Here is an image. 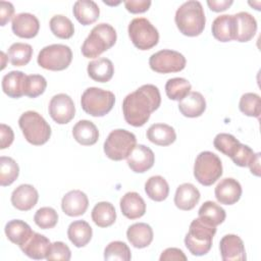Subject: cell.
<instances>
[{
	"label": "cell",
	"instance_id": "obj_42",
	"mask_svg": "<svg viewBox=\"0 0 261 261\" xmlns=\"http://www.w3.org/2000/svg\"><path fill=\"white\" fill-rule=\"evenodd\" d=\"M104 259L128 261L132 259V253L125 243L120 241H114L106 246L104 250Z\"/></svg>",
	"mask_w": 261,
	"mask_h": 261
},
{
	"label": "cell",
	"instance_id": "obj_31",
	"mask_svg": "<svg viewBox=\"0 0 261 261\" xmlns=\"http://www.w3.org/2000/svg\"><path fill=\"white\" fill-rule=\"evenodd\" d=\"M27 74L19 70H12L2 79V90L10 98H20L23 96L24 82Z\"/></svg>",
	"mask_w": 261,
	"mask_h": 261
},
{
	"label": "cell",
	"instance_id": "obj_45",
	"mask_svg": "<svg viewBox=\"0 0 261 261\" xmlns=\"http://www.w3.org/2000/svg\"><path fill=\"white\" fill-rule=\"evenodd\" d=\"M257 153H254V151L247 145L240 144L239 148L237 149L233 156L230 158L232 162L241 167H246L251 164V162L256 157Z\"/></svg>",
	"mask_w": 261,
	"mask_h": 261
},
{
	"label": "cell",
	"instance_id": "obj_51",
	"mask_svg": "<svg viewBox=\"0 0 261 261\" xmlns=\"http://www.w3.org/2000/svg\"><path fill=\"white\" fill-rule=\"evenodd\" d=\"M232 3H233L232 0H208L207 1V5L209 6L210 10H212L214 12L224 11Z\"/></svg>",
	"mask_w": 261,
	"mask_h": 261
},
{
	"label": "cell",
	"instance_id": "obj_6",
	"mask_svg": "<svg viewBox=\"0 0 261 261\" xmlns=\"http://www.w3.org/2000/svg\"><path fill=\"white\" fill-rule=\"evenodd\" d=\"M115 103L112 92L97 87H90L84 91L81 98L83 110L94 117H101L111 111Z\"/></svg>",
	"mask_w": 261,
	"mask_h": 261
},
{
	"label": "cell",
	"instance_id": "obj_23",
	"mask_svg": "<svg viewBox=\"0 0 261 261\" xmlns=\"http://www.w3.org/2000/svg\"><path fill=\"white\" fill-rule=\"evenodd\" d=\"M178 109L186 117H199L206 110V100L200 92H190L188 96L178 101Z\"/></svg>",
	"mask_w": 261,
	"mask_h": 261
},
{
	"label": "cell",
	"instance_id": "obj_2",
	"mask_svg": "<svg viewBox=\"0 0 261 261\" xmlns=\"http://www.w3.org/2000/svg\"><path fill=\"white\" fill-rule=\"evenodd\" d=\"M174 21L182 35L188 37L201 35L206 23L202 4L196 0H190L182 3L175 12Z\"/></svg>",
	"mask_w": 261,
	"mask_h": 261
},
{
	"label": "cell",
	"instance_id": "obj_30",
	"mask_svg": "<svg viewBox=\"0 0 261 261\" xmlns=\"http://www.w3.org/2000/svg\"><path fill=\"white\" fill-rule=\"evenodd\" d=\"M4 231L7 239L18 247L22 246L34 232L31 226L20 219H12L8 221L5 225Z\"/></svg>",
	"mask_w": 261,
	"mask_h": 261
},
{
	"label": "cell",
	"instance_id": "obj_34",
	"mask_svg": "<svg viewBox=\"0 0 261 261\" xmlns=\"http://www.w3.org/2000/svg\"><path fill=\"white\" fill-rule=\"evenodd\" d=\"M145 192L151 200L161 202L168 197L169 186L163 176L153 175L145 182Z\"/></svg>",
	"mask_w": 261,
	"mask_h": 261
},
{
	"label": "cell",
	"instance_id": "obj_49",
	"mask_svg": "<svg viewBox=\"0 0 261 261\" xmlns=\"http://www.w3.org/2000/svg\"><path fill=\"white\" fill-rule=\"evenodd\" d=\"M160 261H172V260H176V261H186L187 260V256L185 255V253L178 249V248H167L165 249L160 257H159Z\"/></svg>",
	"mask_w": 261,
	"mask_h": 261
},
{
	"label": "cell",
	"instance_id": "obj_52",
	"mask_svg": "<svg viewBox=\"0 0 261 261\" xmlns=\"http://www.w3.org/2000/svg\"><path fill=\"white\" fill-rule=\"evenodd\" d=\"M248 167L250 168V171L254 175L260 176V153L256 154V157L254 158V160L251 162V164Z\"/></svg>",
	"mask_w": 261,
	"mask_h": 261
},
{
	"label": "cell",
	"instance_id": "obj_53",
	"mask_svg": "<svg viewBox=\"0 0 261 261\" xmlns=\"http://www.w3.org/2000/svg\"><path fill=\"white\" fill-rule=\"evenodd\" d=\"M1 57H2V60H3V62H2V67H1V69H3V68L5 67V59H6V57H5V54H4V52H1Z\"/></svg>",
	"mask_w": 261,
	"mask_h": 261
},
{
	"label": "cell",
	"instance_id": "obj_14",
	"mask_svg": "<svg viewBox=\"0 0 261 261\" xmlns=\"http://www.w3.org/2000/svg\"><path fill=\"white\" fill-rule=\"evenodd\" d=\"M11 29L15 36L24 39H32L38 35L40 22L36 15L29 12H21L13 16Z\"/></svg>",
	"mask_w": 261,
	"mask_h": 261
},
{
	"label": "cell",
	"instance_id": "obj_20",
	"mask_svg": "<svg viewBox=\"0 0 261 261\" xmlns=\"http://www.w3.org/2000/svg\"><path fill=\"white\" fill-rule=\"evenodd\" d=\"M211 31L213 37L220 42L236 40L237 23L234 15L222 14L217 16L212 22Z\"/></svg>",
	"mask_w": 261,
	"mask_h": 261
},
{
	"label": "cell",
	"instance_id": "obj_43",
	"mask_svg": "<svg viewBox=\"0 0 261 261\" xmlns=\"http://www.w3.org/2000/svg\"><path fill=\"white\" fill-rule=\"evenodd\" d=\"M47 87L46 79L41 74L27 75L24 82L23 95L30 98H37L42 95Z\"/></svg>",
	"mask_w": 261,
	"mask_h": 261
},
{
	"label": "cell",
	"instance_id": "obj_9",
	"mask_svg": "<svg viewBox=\"0 0 261 261\" xmlns=\"http://www.w3.org/2000/svg\"><path fill=\"white\" fill-rule=\"evenodd\" d=\"M127 32L132 43L139 50H150L158 44L159 33L145 17L134 18L128 24Z\"/></svg>",
	"mask_w": 261,
	"mask_h": 261
},
{
	"label": "cell",
	"instance_id": "obj_17",
	"mask_svg": "<svg viewBox=\"0 0 261 261\" xmlns=\"http://www.w3.org/2000/svg\"><path fill=\"white\" fill-rule=\"evenodd\" d=\"M89 206L88 196L81 190H72L66 193L61 200L62 211L71 217L83 215Z\"/></svg>",
	"mask_w": 261,
	"mask_h": 261
},
{
	"label": "cell",
	"instance_id": "obj_15",
	"mask_svg": "<svg viewBox=\"0 0 261 261\" xmlns=\"http://www.w3.org/2000/svg\"><path fill=\"white\" fill-rule=\"evenodd\" d=\"M128 167L136 173H143L154 165L155 155L153 151L145 145H136L126 158Z\"/></svg>",
	"mask_w": 261,
	"mask_h": 261
},
{
	"label": "cell",
	"instance_id": "obj_27",
	"mask_svg": "<svg viewBox=\"0 0 261 261\" xmlns=\"http://www.w3.org/2000/svg\"><path fill=\"white\" fill-rule=\"evenodd\" d=\"M72 136L79 144L83 146H92L96 144L99 139V130L92 121L82 119L73 125Z\"/></svg>",
	"mask_w": 261,
	"mask_h": 261
},
{
	"label": "cell",
	"instance_id": "obj_4",
	"mask_svg": "<svg viewBox=\"0 0 261 261\" xmlns=\"http://www.w3.org/2000/svg\"><path fill=\"white\" fill-rule=\"evenodd\" d=\"M215 233L216 226L198 217L190 224L189 231L185 237V245L194 256L206 255L212 247V240Z\"/></svg>",
	"mask_w": 261,
	"mask_h": 261
},
{
	"label": "cell",
	"instance_id": "obj_18",
	"mask_svg": "<svg viewBox=\"0 0 261 261\" xmlns=\"http://www.w3.org/2000/svg\"><path fill=\"white\" fill-rule=\"evenodd\" d=\"M39 200L38 191L29 184L18 186L11 194V204L19 211H29Z\"/></svg>",
	"mask_w": 261,
	"mask_h": 261
},
{
	"label": "cell",
	"instance_id": "obj_11",
	"mask_svg": "<svg viewBox=\"0 0 261 261\" xmlns=\"http://www.w3.org/2000/svg\"><path fill=\"white\" fill-rule=\"evenodd\" d=\"M186 57L174 50L163 49L149 58V65L151 69L158 73H171L178 72L186 67Z\"/></svg>",
	"mask_w": 261,
	"mask_h": 261
},
{
	"label": "cell",
	"instance_id": "obj_35",
	"mask_svg": "<svg viewBox=\"0 0 261 261\" xmlns=\"http://www.w3.org/2000/svg\"><path fill=\"white\" fill-rule=\"evenodd\" d=\"M198 217L207 223L217 226L221 224L226 217L225 210L212 201H206L198 211Z\"/></svg>",
	"mask_w": 261,
	"mask_h": 261
},
{
	"label": "cell",
	"instance_id": "obj_16",
	"mask_svg": "<svg viewBox=\"0 0 261 261\" xmlns=\"http://www.w3.org/2000/svg\"><path fill=\"white\" fill-rule=\"evenodd\" d=\"M214 194L220 204L232 205L237 203L242 196V186L237 179L225 177L217 184Z\"/></svg>",
	"mask_w": 261,
	"mask_h": 261
},
{
	"label": "cell",
	"instance_id": "obj_22",
	"mask_svg": "<svg viewBox=\"0 0 261 261\" xmlns=\"http://www.w3.org/2000/svg\"><path fill=\"white\" fill-rule=\"evenodd\" d=\"M121 213L128 219L142 217L146 212V203L144 199L136 192H127L120 199Z\"/></svg>",
	"mask_w": 261,
	"mask_h": 261
},
{
	"label": "cell",
	"instance_id": "obj_28",
	"mask_svg": "<svg viewBox=\"0 0 261 261\" xmlns=\"http://www.w3.org/2000/svg\"><path fill=\"white\" fill-rule=\"evenodd\" d=\"M147 139L158 146H169L176 140V134L172 126L166 123H154L146 133Z\"/></svg>",
	"mask_w": 261,
	"mask_h": 261
},
{
	"label": "cell",
	"instance_id": "obj_5",
	"mask_svg": "<svg viewBox=\"0 0 261 261\" xmlns=\"http://www.w3.org/2000/svg\"><path fill=\"white\" fill-rule=\"evenodd\" d=\"M18 125L24 139L32 145H44L51 137L49 123L36 111L29 110L23 112L18 118Z\"/></svg>",
	"mask_w": 261,
	"mask_h": 261
},
{
	"label": "cell",
	"instance_id": "obj_29",
	"mask_svg": "<svg viewBox=\"0 0 261 261\" xmlns=\"http://www.w3.org/2000/svg\"><path fill=\"white\" fill-rule=\"evenodd\" d=\"M87 71L93 81L99 83H107L113 76L114 66L110 59L101 57L89 62Z\"/></svg>",
	"mask_w": 261,
	"mask_h": 261
},
{
	"label": "cell",
	"instance_id": "obj_44",
	"mask_svg": "<svg viewBox=\"0 0 261 261\" xmlns=\"http://www.w3.org/2000/svg\"><path fill=\"white\" fill-rule=\"evenodd\" d=\"M34 221L42 229L53 228L58 222V214L52 207H42L35 213Z\"/></svg>",
	"mask_w": 261,
	"mask_h": 261
},
{
	"label": "cell",
	"instance_id": "obj_7",
	"mask_svg": "<svg viewBox=\"0 0 261 261\" xmlns=\"http://www.w3.org/2000/svg\"><path fill=\"white\" fill-rule=\"evenodd\" d=\"M137 145L136 136L123 128H117L108 135L104 142L105 155L114 161L126 159Z\"/></svg>",
	"mask_w": 261,
	"mask_h": 261
},
{
	"label": "cell",
	"instance_id": "obj_36",
	"mask_svg": "<svg viewBox=\"0 0 261 261\" xmlns=\"http://www.w3.org/2000/svg\"><path fill=\"white\" fill-rule=\"evenodd\" d=\"M7 56L13 66H24L31 61L33 48L27 43H13L8 48Z\"/></svg>",
	"mask_w": 261,
	"mask_h": 261
},
{
	"label": "cell",
	"instance_id": "obj_50",
	"mask_svg": "<svg viewBox=\"0 0 261 261\" xmlns=\"http://www.w3.org/2000/svg\"><path fill=\"white\" fill-rule=\"evenodd\" d=\"M14 7L11 2L0 1V25L4 27L13 16Z\"/></svg>",
	"mask_w": 261,
	"mask_h": 261
},
{
	"label": "cell",
	"instance_id": "obj_3",
	"mask_svg": "<svg viewBox=\"0 0 261 261\" xmlns=\"http://www.w3.org/2000/svg\"><path fill=\"white\" fill-rule=\"evenodd\" d=\"M117 39L116 31L109 23H99L90 32L84 41L81 51L86 58H96L114 46Z\"/></svg>",
	"mask_w": 261,
	"mask_h": 261
},
{
	"label": "cell",
	"instance_id": "obj_41",
	"mask_svg": "<svg viewBox=\"0 0 261 261\" xmlns=\"http://www.w3.org/2000/svg\"><path fill=\"white\" fill-rule=\"evenodd\" d=\"M240 141L236 139L232 135L226 133H220L216 135L213 141V145L216 150L221 152L222 154L231 158L236 153L237 149L240 146Z\"/></svg>",
	"mask_w": 261,
	"mask_h": 261
},
{
	"label": "cell",
	"instance_id": "obj_37",
	"mask_svg": "<svg viewBox=\"0 0 261 261\" xmlns=\"http://www.w3.org/2000/svg\"><path fill=\"white\" fill-rule=\"evenodd\" d=\"M190 82L184 77L169 79L165 84V93L170 100L180 101L191 92Z\"/></svg>",
	"mask_w": 261,
	"mask_h": 261
},
{
	"label": "cell",
	"instance_id": "obj_13",
	"mask_svg": "<svg viewBox=\"0 0 261 261\" xmlns=\"http://www.w3.org/2000/svg\"><path fill=\"white\" fill-rule=\"evenodd\" d=\"M221 259L223 261H245L246 250L243 240L237 234H225L219 243Z\"/></svg>",
	"mask_w": 261,
	"mask_h": 261
},
{
	"label": "cell",
	"instance_id": "obj_47",
	"mask_svg": "<svg viewBox=\"0 0 261 261\" xmlns=\"http://www.w3.org/2000/svg\"><path fill=\"white\" fill-rule=\"evenodd\" d=\"M150 0H125L123 4L126 10L130 13H143L146 12L151 6Z\"/></svg>",
	"mask_w": 261,
	"mask_h": 261
},
{
	"label": "cell",
	"instance_id": "obj_1",
	"mask_svg": "<svg viewBox=\"0 0 261 261\" xmlns=\"http://www.w3.org/2000/svg\"><path fill=\"white\" fill-rule=\"evenodd\" d=\"M161 104V96L158 88L147 84L125 96L122 102L124 120L135 127L143 126L150 118L152 112Z\"/></svg>",
	"mask_w": 261,
	"mask_h": 261
},
{
	"label": "cell",
	"instance_id": "obj_25",
	"mask_svg": "<svg viewBox=\"0 0 261 261\" xmlns=\"http://www.w3.org/2000/svg\"><path fill=\"white\" fill-rule=\"evenodd\" d=\"M233 15L237 23L236 41L241 43L249 42L257 32V21L255 17L246 11H241Z\"/></svg>",
	"mask_w": 261,
	"mask_h": 261
},
{
	"label": "cell",
	"instance_id": "obj_46",
	"mask_svg": "<svg viewBox=\"0 0 261 261\" xmlns=\"http://www.w3.org/2000/svg\"><path fill=\"white\" fill-rule=\"evenodd\" d=\"M70 257H71V252L66 244H64L63 242H54L53 244H51V247L46 259L68 261L70 260Z\"/></svg>",
	"mask_w": 261,
	"mask_h": 261
},
{
	"label": "cell",
	"instance_id": "obj_39",
	"mask_svg": "<svg viewBox=\"0 0 261 261\" xmlns=\"http://www.w3.org/2000/svg\"><path fill=\"white\" fill-rule=\"evenodd\" d=\"M19 174V167L16 161L11 157H0V185L2 187L10 186Z\"/></svg>",
	"mask_w": 261,
	"mask_h": 261
},
{
	"label": "cell",
	"instance_id": "obj_8",
	"mask_svg": "<svg viewBox=\"0 0 261 261\" xmlns=\"http://www.w3.org/2000/svg\"><path fill=\"white\" fill-rule=\"evenodd\" d=\"M222 175V163L220 158L210 152H201L194 164V176L203 186H212Z\"/></svg>",
	"mask_w": 261,
	"mask_h": 261
},
{
	"label": "cell",
	"instance_id": "obj_12",
	"mask_svg": "<svg viewBox=\"0 0 261 261\" xmlns=\"http://www.w3.org/2000/svg\"><path fill=\"white\" fill-rule=\"evenodd\" d=\"M51 118L58 124L68 123L75 114V106L72 99L64 93L53 96L48 106Z\"/></svg>",
	"mask_w": 261,
	"mask_h": 261
},
{
	"label": "cell",
	"instance_id": "obj_24",
	"mask_svg": "<svg viewBox=\"0 0 261 261\" xmlns=\"http://www.w3.org/2000/svg\"><path fill=\"white\" fill-rule=\"evenodd\" d=\"M126 238L135 248L143 249L153 241V229L145 222L134 223L126 230Z\"/></svg>",
	"mask_w": 261,
	"mask_h": 261
},
{
	"label": "cell",
	"instance_id": "obj_26",
	"mask_svg": "<svg viewBox=\"0 0 261 261\" xmlns=\"http://www.w3.org/2000/svg\"><path fill=\"white\" fill-rule=\"evenodd\" d=\"M72 12L81 24L89 25L99 18L100 9L97 3L92 0H79L74 2Z\"/></svg>",
	"mask_w": 261,
	"mask_h": 261
},
{
	"label": "cell",
	"instance_id": "obj_10",
	"mask_svg": "<svg viewBox=\"0 0 261 261\" xmlns=\"http://www.w3.org/2000/svg\"><path fill=\"white\" fill-rule=\"evenodd\" d=\"M72 60L71 49L67 45L52 44L44 47L38 54V64L48 70L59 71L67 68Z\"/></svg>",
	"mask_w": 261,
	"mask_h": 261
},
{
	"label": "cell",
	"instance_id": "obj_21",
	"mask_svg": "<svg viewBox=\"0 0 261 261\" xmlns=\"http://www.w3.org/2000/svg\"><path fill=\"white\" fill-rule=\"evenodd\" d=\"M199 190L190 182L181 184L177 187L174 195L175 206L184 211H190L199 203L200 201Z\"/></svg>",
	"mask_w": 261,
	"mask_h": 261
},
{
	"label": "cell",
	"instance_id": "obj_33",
	"mask_svg": "<svg viewBox=\"0 0 261 261\" xmlns=\"http://www.w3.org/2000/svg\"><path fill=\"white\" fill-rule=\"evenodd\" d=\"M92 220L99 227H108L115 222L116 211L110 202L97 203L91 213Z\"/></svg>",
	"mask_w": 261,
	"mask_h": 261
},
{
	"label": "cell",
	"instance_id": "obj_40",
	"mask_svg": "<svg viewBox=\"0 0 261 261\" xmlns=\"http://www.w3.org/2000/svg\"><path fill=\"white\" fill-rule=\"evenodd\" d=\"M239 108L245 115L259 118L261 113L260 96L256 93H245L240 99Z\"/></svg>",
	"mask_w": 261,
	"mask_h": 261
},
{
	"label": "cell",
	"instance_id": "obj_32",
	"mask_svg": "<svg viewBox=\"0 0 261 261\" xmlns=\"http://www.w3.org/2000/svg\"><path fill=\"white\" fill-rule=\"evenodd\" d=\"M92 236L93 229L85 220H75L71 222L67 228V237L76 248H82L88 245Z\"/></svg>",
	"mask_w": 261,
	"mask_h": 261
},
{
	"label": "cell",
	"instance_id": "obj_48",
	"mask_svg": "<svg viewBox=\"0 0 261 261\" xmlns=\"http://www.w3.org/2000/svg\"><path fill=\"white\" fill-rule=\"evenodd\" d=\"M14 140V134L12 128L5 124L1 123L0 124V149H6L8 148Z\"/></svg>",
	"mask_w": 261,
	"mask_h": 261
},
{
	"label": "cell",
	"instance_id": "obj_38",
	"mask_svg": "<svg viewBox=\"0 0 261 261\" xmlns=\"http://www.w3.org/2000/svg\"><path fill=\"white\" fill-rule=\"evenodd\" d=\"M49 25L53 35L60 39H69L74 34V25L72 21L62 14L52 16Z\"/></svg>",
	"mask_w": 261,
	"mask_h": 261
},
{
	"label": "cell",
	"instance_id": "obj_19",
	"mask_svg": "<svg viewBox=\"0 0 261 261\" xmlns=\"http://www.w3.org/2000/svg\"><path fill=\"white\" fill-rule=\"evenodd\" d=\"M50 247L51 243L47 237L34 231L29 240L19 248L28 257L35 260H41L46 259Z\"/></svg>",
	"mask_w": 261,
	"mask_h": 261
}]
</instances>
